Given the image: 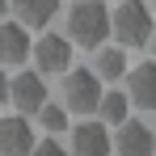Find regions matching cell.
Instances as JSON below:
<instances>
[{"label":"cell","instance_id":"obj_10","mask_svg":"<svg viewBox=\"0 0 156 156\" xmlns=\"http://www.w3.org/2000/svg\"><path fill=\"white\" fill-rule=\"evenodd\" d=\"M127 101L139 105V110H152L156 105V63L127 68Z\"/></svg>","mask_w":156,"mask_h":156},{"label":"cell","instance_id":"obj_1","mask_svg":"<svg viewBox=\"0 0 156 156\" xmlns=\"http://www.w3.org/2000/svg\"><path fill=\"white\" fill-rule=\"evenodd\" d=\"M110 38V9L105 0H76L68 9V42L84 47V51H97Z\"/></svg>","mask_w":156,"mask_h":156},{"label":"cell","instance_id":"obj_8","mask_svg":"<svg viewBox=\"0 0 156 156\" xmlns=\"http://www.w3.org/2000/svg\"><path fill=\"white\" fill-rule=\"evenodd\" d=\"M114 148H110V131H105V122H80V127H72V152L68 156H110Z\"/></svg>","mask_w":156,"mask_h":156},{"label":"cell","instance_id":"obj_17","mask_svg":"<svg viewBox=\"0 0 156 156\" xmlns=\"http://www.w3.org/2000/svg\"><path fill=\"white\" fill-rule=\"evenodd\" d=\"M4 13H9V0H0V21H4Z\"/></svg>","mask_w":156,"mask_h":156},{"label":"cell","instance_id":"obj_9","mask_svg":"<svg viewBox=\"0 0 156 156\" xmlns=\"http://www.w3.org/2000/svg\"><path fill=\"white\" fill-rule=\"evenodd\" d=\"M30 148H34L30 118H21V114L0 118V156H30Z\"/></svg>","mask_w":156,"mask_h":156},{"label":"cell","instance_id":"obj_14","mask_svg":"<svg viewBox=\"0 0 156 156\" xmlns=\"http://www.w3.org/2000/svg\"><path fill=\"white\" fill-rule=\"evenodd\" d=\"M38 122H42V127L51 131V135H59V131L68 127V110H63V105H51V101H42V105H38Z\"/></svg>","mask_w":156,"mask_h":156},{"label":"cell","instance_id":"obj_16","mask_svg":"<svg viewBox=\"0 0 156 156\" xmlns=\"http://www.w3.org/2000/svg\"><path fill=\"white\" fill-rule=\"evenodd\" d=\"M9 101V72H4V68H0V105Z\"/></svg>","mask_w":156,"mask_h":156},{"label":"cell","instance_id":"obj_6","mask_svg":"<svg viewBox=\"0 0 156 156\" xmlns=\"http://www.w3.org/2000/svg\"><path fill=\"white\" fill-rule=\"evenodd\" d=\"M110 148L118 156H152L156 152V135L148 122H139V118H122L118 122V135L110 139Z\"/></svg>","mask_w":156,"mask_h":156},{"label":"cell","instance_id":"obj_11","mask_svg":"<svg viewBox=\"0 0 156 156\" xmlns=\"http://www.w3.org/2000/svg\"><path fill=\"white\" fill-rule=\"evenodd\" d=\"M13 4V13H17V21L26 30H38V26H47L55 13H59V0H9Z\"/></svg>","mask_w":156,"mask_h":156},{"label":"cell","instance_id":"obj_15","mask_svg":"<svg viewBox=\"0 0 156 156\" xmlns=\"http://www.w3.org/2000/svg\"><path fill=\"white\" fill-rule=\"evenodd\" d=\"M30 156H68V148L59 144V139H34V148H30Z\"/></svg>","mask_w":156,"mask_h":156},{"label":"cell","instance_id":"obj_5","mask_svg":"<svg viewBox=\"0 0 156 156\" xmlns=\"http://www.w3.org/2000/svg\"><path fill=\"white\" fill-rule=\"evenodd\" d=\"M9 101L17 105L21 118L38 114V105L47 101V80L38 76V72H17V76H9Z\"/></svg>","mask_w":156,"mask_h":156},{"label":"cell","instance_id":"obj_2","mask_svg":"<svg viewBox=\"0 0 156 156\" xmlns=\"http://www.w3.org/2000/svg\"><path fill=\"white\" fill-rule=\"evenodd\" d=\"M110 34L118 38V47H148L152 42V9L144 0H118V9L110 13Z\"/></svg>","mask_w":156,"mask_h":156},{"label":"cell","instance_id":"obj_12","mask_svg":"<svg viewBox=\"0 0 156 156\" xmlns=\"http://www.w3.org/2000/svg\"><path fill=\"white\" fill-rule=\"evenodd\" d=\"M93 76L97 80H122L127 76V55H122V47H97Z\"/></svg>","mask_w":156,"mask_h":156},{"label":"cell","instance_id":"obj_4","mask_svg":"<svg viewBox=\"0 0 156 156\" xmlns=\"http://www.w3.org/2000/svg\"><path fill=\"white\" fill-rule=\"evenodd\" d=\"M30 59H34L38 76H63L72 68V42L63 34H42L38 42H30Z\"/></svg>","mask_w":156,"mask_h":156},{"label":"cell","instance_id":"obj_7","mask_svg":"<svg viewBox=\"0 0 156 156\" xmlns=\"http://www.w3.org/2000/svg\"><path fill=\"white\" fill-rule=\"evenodd\" d=\"M30 59V30L21 21H0V68H21Z\"/></svg>","mask_w":156,"mask_h":156},{"label":"cell","instance_id":"obj_13","mask_svg":"<svg viewBox=\"0 0 156 156\" xmlns=\"http://www.w3.org/2000/svg\"><path fill=\"white\" fill-rule=\"evenodd\" d=\"M93 114H101L105 127H118L122 118H131V101H127V93H122V89L105 93V89H101V97H97V110H93Z\"/></svg>","mask_w":156,"mask_h":156},{"label":"cell","instance_id":"obj_3","mask_svg":"<svg viewBox=\"0 0 156 156\" xmlns=\"http://www.w3.org/2000/svg\"><path fill=\"white\" fill-rule=\"evenodd\" d=\"M97 97H101V80L89 68H68L63 72V110L68 114H84L89 118L97 110Z\"/></svg>","mask_w":156,"mask_h":156}]
</instances>
